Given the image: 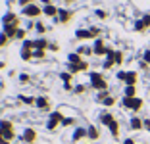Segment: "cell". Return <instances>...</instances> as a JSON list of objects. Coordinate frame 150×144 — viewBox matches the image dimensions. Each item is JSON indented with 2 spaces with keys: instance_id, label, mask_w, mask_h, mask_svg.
<instances>
[{
  "instance_id": "cell-1",
  "label": "cell",
  "mask_w": 150,
  "mask_h": 144,
  "mask_svg": "<svg viewBox=\"0 0 150 144\" xmlns=\"http://www.w3.org/2000/svg\"><path fill=\"white\" fill-rule=\"evenodd\" d=\"M121 104H123V108L131 109V112H141L142 106H144V100L142 98H139V96H135V98H127V96H123V100H121Z\"/></svg>"
},
{
  "instance_id": "cell-2",
  "label": "cell",
  "mask_w": 150,
  "mask_h": 144,
  "mask_svg": "<svg viewBox=\"0 0 150 144\" xmlns=\"http://www.w3.org/2000/svg\"><path fill=\"white\" fill-rule=\"evenodd\" d=\"M91 81H93V87L96 90H106L108 88V83L106 79L102 77V73H91Z\"/></svg>"
},
{
  "instance_id": "cell-3",
  "label": "cell",
  "mask_w": 150,
  "mask_h": 144,
  "mask_svg": "<svg viewBox=\"0 0 150 144\" xmlns=\"http://www.w3.org/2000/svg\"><path fill=\"white\" fill-rule=\"evenodd\" d=\"M146 29H150V13H144L141 19H137V21H135V31L144 33Z\"/></svg>"
},
{
  "instance_id": "cell-4",
  "label": "cell",
  "mask_w": 150,
  "mask_h": 144,
  "mask_svg": "<svg viewBox=\"0 0 150 144\" xmlns=\"http://www.w3.org/2000/svg\"><path fill=\"white\" fill-rule=\"evenodd\" d=\"M129 129H131V131H141V129H144V119L133 115V117L129 119Z\"/></svg>"
},
{
  "instance_id": "cell-5",
  "label": "cell",
  "mask_w": 150,
  "mask_h": 144,
  "mask_svg": "<svg viewBox=\"0 0 150 144\" xmlns=\"http://www.w3.org/2000/svg\"><path fill=\"white\" fill-rule=\"evenodd\" d=\"M139 83V73L137 71H127V75H125V85L127 87H137Z\"/></svg>"
},
{
  "instance_id": "cell-6",
  "label": "cell",
  "mask_w": 150,
  "mask_h": 144,
  "mask_svg": "<svg viewBox=\"0 0 150 144\" xmlns=\"http://www.w3.org/2000/svg\"><path fill=\"white\" fill-rule=\"evenodd\" d=\"M100 121H102V123H104V125L108 127V125H110V123H114V121H115V117H114V115L110 114V112H104V114L100 115Z\"/></svg>"
},
{
  "instance_id": "cell-7",
  "label": "cell",
  "mask_w": 150,
  "mask_h": 144,
  "mask_svg": "<svg viewBox=\"0 0 150 144\" xmlns=\"http://www.w3.org/2000/svg\"><path fill=\"white\" fill-rule=\"evenodd\" d=\"M108 129H110L112 136H115V138L119 136V121H117V119H115L114 123H110V125H108Z\"/></svg>"
},
{
  "instance_id": "cell-8",
  "label": "cell",
  "mask_w": 150,
  "mask_h": 144,
  "mask_svg": "<svg viewBox=\"0 0 150 144\" xmlns=\"http://www.w3.org/2000/svg\"><path fill=\"white\" fill-rule=\"evenodd\" d=\"M123 96H127V98H135V96H137V87H127V85H125Z\"/></svg>"
},
{
  "instance_id": "cell-9",
  "label": "cell",
  "mask_w": 150,
  "mask_h": 144,
  "mask_svg": "<svg viewBox=\"0 0 150 144\" xmlns=\"http://www.w3.org/2000/svg\"><path fill=\"white\" fill-rule=\"evenodd\" d=\"M114 61L117 64V66H121V64H123V52L115 50V54H114Z\"/></svg>"
},
{
  "instance_id": "cell-10",
  "label": "cell",
  "mask_w": 150,
  "mask_h": 144,
  "mask_svg": "<svg viewBox=\"0 0 150 144\" xmlns=\"http://www.w3.org/2000/svg\"><path fill=\"white\" fill-rule=\"evenodd\" d=\"M88 136H91V138H94V140H96L98 138V129H96V127H88Z\"/></svg>"
},
{
  "instance_id": "cell-11",
  "label": "cell",
  "mask_w": 150,
  "mask_h": 144,
  "mask_svg": "<svg viewBox=\"0 0 150 144\" xmlns=\"http://www.w3.org/2000/svg\"><path fill=\"white\" fill-rule=\"evenodd\" d=\"M85 135H87V131H85V129H77V131H75V135H73V140H79V138H83Z\"/></svg>"
},
{
  "instance_id": "cell-12",
  "label": "cell",
  "mask_w": 150,
  "mask_h": 144,
  "mask_svg": "<svg viewBox=\"0 0 150 144\" xmlns=\"http://www.w3.org/2000/svg\"><path fill=\"white\" fill-rule=\"evenodd\" d=\"M102 104H104V106H114L115 104V98H114V96H108V98L102 100Z\"/></svg>"
},
{
  "instance_id": "cell-13",
  "label": "cell",
  "mask_w": 150,
  "mask_h": 144,
  "mask_svg": "<svg viewBox=\"0 0 150 144\" xmlns=\"http://www.w3.org/2000/svg\"><path fill=\"white\" fill-rule=\"evenodd\" d=\"M142 61H146V64H148V66H150V48H148V50H144V52H142Z\"/></svg>"
},
{
  "instance_id": "cell-14",
  "label": "cell",
  "mask_w": 150,
  "mask_h": 144,
  "mask_svg": "<svg viewBox=\"0 0 150 144\" xmlns=\"http://www.w3.org/2000/svg\"><path fill=\"white\" fill-rule=\"evenodd\" d=\"M139 67H141L142 71H146V69H148L150 66H148V64H146V61H142V60H141V64H139Z\"/></svg>"
},
{
  "instance_id": "cell-15",
  "label": "cell",
  "mask_w": 150,
  "mask_h": 144,
  "mask_svg": "<svg viewBox=\"0 0 150 144\" xmlns=\"http://www.w3.org/2000/svg\"><path fill=\"white\" fill-rule=\"evenodd\" d=\"M123 144H137V142H135V138H125Z\"/></svg>"
},
{
  "instance_id": "cell-16",
  "label": "cell",
  "mask_w": 150,
  "mask_h": 144,
  "mask_svg": "<svg viewBox=\"0 0 150 144\" xmlns=\"http://www.w3.org/2000/svg\"><path fill=\"white\" fill-rule=\"evenodd\" d=\"M148 77H150V71H148Z\"/></svg>"
},
{
  "instance_id": "cell-17",
  "label": "cell",
  "mask_w": 150,
  "mask_h": 144,
  "mask_svg": "<svg viewBox=\"0 0 150 144\" xmlns=\"http://www.w3.org/2000/svg\"><path fill=\"white\" fill-rule=\"evenodd\" d=\"M148 133H150V129H148Z\"/></svg>"
},
{
  "instance_id": "cell-18",
  "label": "cell",
  "mask_w": 150,
  "mask_h": 144,
  "mask_svg": "<svg viewBox=\"0 0 150 144\" xmlns=\"http://www.w3.org/2000/svg\"><path fill=\"white\" fill-rule=\"evenodd\" d=\"M137 144H139V142H137Z\"/></svg>"
}]
</instances>
